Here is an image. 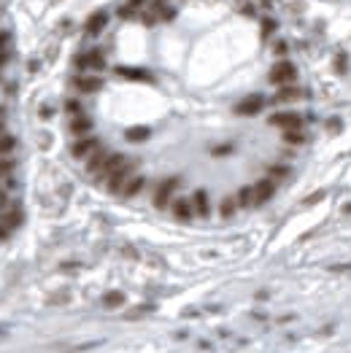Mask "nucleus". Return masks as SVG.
I'll use <instances>...</instances> for the list:
<instances>
[{"mask_svg": "<svg viewBox=\"0 0 351 353\" xmlns=\"http://www.w3.org/2000/svg\"><path fill=\"white\" fill-rule=\"evenodd\" d=\"M295 79H297V68L289 60H278L270 68V84H273V87H278V89L281 87H292Z\"/></svg>", "mask_w": 351, "mask_h": 353, "instance_id": "1", "label": "nucleus"}, {"mask_svg": "<svg viewBox=\"0 0 351 353\" xmlns=\"http://www.w3.org/2000/svg\"><path fill=\"white\" fill-rule=\"evenodd\" d=\"M130 175H132V162L125 159V162H122V165L108 175V189H111V192H119V194H122V189H125V184L130 181Z\"/></svg>", "mask_w": 351, "mask_h": 353, "instance_id": "2", "label": "nucleus"}, {"mask_svg": "<svg viewBox=\"0 0 351 353\" xmlns=\"http://www.w3.org/2000/svg\"><path fill=\"white\" fill-rule=\"evenodd\" d=\"M270 124L273 127H278V130H302V119L297 116L295 111H278V113H273L270 116Z\"/></svg>", "mask_w": 351, "mask_h": 353, "instance_id": "3", "label": "nucleus"}, {"mask_svg": "<svg viewBox=\"0 0 351 353\" xmlns=\"http://www.w3.org/2000/svg\"><path fill=\"white\" fill-rule=\"evenodd\" d=\"M178 184H181V181H178V178H168V181H162V184L157 186V194H154V205L159 208V211H162V208H168V205H170V197H173V192L178 189Z\"/></svg>", "mask_w": 351, "mask_h": 353, "instance_id": "4", "label": "nucleus"}, {"mask_svg": "<svg viewBox=\"0 0 351 353\" xmlns=\"http://www.w3.org/2000/svg\"><path fill=\"white\" fill-rule=\"evenodd\" d=\"M251 189H254V205H262V203H268V199L273 197V192H276V181L265 178V181H257Z\"/></svg>", "mask_w": 351, "mask_h": 353, "instance_id": "5", "label": "nucleus"}, {"mask_svg": "<svg viewBox=\"0 0 351 353\" xmlns=\"http://www.w3.org/2000/svg\"><path fill=\"white\" fill-rule=\"evenodd\" d=\"M262 106H265V100L260 94H251V97H246L235 106V113H241V116H254V113L262 111Z\"/></svg>", "mask_w": 351, "mask_h": 353, "instance_id": "6", "label": "nucleus"}, {"mask_svg": "<svg viewBox=\"0 0 351 353\" xmlns=\"http://www.w3.org/2000/svg\"><path fill=\"white\" fill-rule=\"evenodd\" d=\"M95 151H98V140L95 138H79L73 143V148H71V154L73 157H87V154H95Z\"/></svg>", "mask_w": 351, "mask_h": 353, "instance_id": "7", "label": "nucleus"}, {"mask_svg": "<svg viewBox=\"0 0 351 353\" xmlns=\"http://www.w3.org/2000/svg\"><path fill=\"white\" fill-rule=\"evenodd\" d=\"M103 87V81L98 79V75H79L76 79V89L84 92V94H92V92H98Z\"/></svg>", "mask_w": 351, "mask_h": 353, "instance_id": "8", "label": "nucleus"}, {"mask_svg": "<svg viewBox=\"0 0 351 353\" xmlns=\"http://www.w3.org/2000/svg\"><path fill=\"white\" fill-rule=\"evenodd\" d=\"M106 22H108V14H106V11L92 14V16L87 19V35H98L103 27H106Z\"/></svg>", "mask_w": 351, "mask_h": 353, "instance_id": "9", "label": "nucleus"}, {"mask_svg": "<svg viewBox=\"0 0 351 353\" xmlns=\"http://www.w3.org/2000/svg\"><path fill=\"white\" fill-rule=\"evenodd\" d=\"M195 208H192V199H176L173 203V216L181 218V221H186V218H192Z\"/></svg>", "mask_w": 351, "mask_h": 353, "instance_id": "10", "label": "nucleus"}, {"mask_svg": "<svg viewBox=\"0 0 351 353\" xmlns=\"http://www.w3.org/2000/svg\"><path fill=\"white\" fill-rule=\"evenodd\" d=\"M192 208L197 216H208V194L203 192V189H197V192L192 194Z\"/></svg>", "mask_w": 351, "mask_h": 353, "instance_id": "11", "label": "nucleus"}, {"mask_svg": "<svg viewBox=\"0 0 351 353\" xmlns=\"http://www.w3.org/2000/svg\"><path fill=\"white\" fill-rule=\"evenodd\" d=\"M89 130H92V121L87 116H73L71 119V132L73 135H87Z\"/></svg>", "mask_w": 351, "mask_h": 353, "instance_id": "12", "label": "nucleus"}, {"mask_svg": "<svg viewBox=\"0 0 351 353\" xmlns=\"http://www.w3.org/2000/svg\"><path fill=\"white\" fill-rule=\"evenodd\" d=\"M144 184H146V181L141 175H130V181L125 184V189H122V194H125V197H135L141 189H144Z\"/></svg>", "mask_w": 351, "mask_h": 353, "instance_id": "13", "label": "nucleus"}, {"mask_svg": "<svg viewBox=\"0 0 351 353\" xmlns=\"http://www.w3.org/2000/svg\"><path fill=\"white\" fill-rule=\"evenodd\" d=\"M19 221H22V213H19L16 208H11V211H8V208H6V211H3V216H0V224H3L6 230H11V226H16Z\"/></svg>", "mask_w": 351, "mask_h": 353, "instance_id": "14", "label": "nucleus"}, {"mask_svg": "<svg viewBox=\"0 0 351 353\" xmlns=\"http://www.w3.org/2000/svg\"><path fill=\"white\" fill-rule=\"evenodd\" d=\"M300 97V89L292 84V87H281L278 94H276V103H292V100H297Z\"/></svg>", "mask_w": 351, "mask_h": 353, "instance_id": "15", "label": "nucleus"}, {"mask_svg": "<svg viewBox=\"0 0 351 353\" xmlns=\"http://www.w3.org/2000/svg\"><path fill=\"white\" fill-rule=\"evenodd\" d=\"M116 73L125 75V79H132V81H149V73L138 70V68H116Z\"/></svg>", "mask_w": 351, "mask_h": 353, "instance_id": "16", "label": "nucleus"}, {"mask_svg": "<svg viewBox=\"0 0 351 353\" xmlns=\"http://www.w3.org/2000/svg\"><path fill=\"white\" fill-rule=\"evenodd\" d=\"M149 135H151L149 127H130V130L125 132V138H127L130 143H141V140H146Z\"/></svg>", "mask_w": 351, "mask_h": 353, "instance_id": "17", "label": "nucleus"}, {"mask_svg": "<svg viewBox=\"0 0 351 353\" xmlns=\"http://www.w3.org/2000/svg\"><path fill=\"white\" fill-rule=\"evenodd\" d=\"M235 199H238V208H254V189L251 186H243Z\"/></svg>", "mask_w": 351, "mask_h": 353, "instance_id": "18", "label": "nucleus"}, {"mask_svg": "<svg viewBox=\"0 0 351 353\" xmlns=\"http://www.w3.org/2000/svg\"><path fill=\"white\" fill-rule=\"evenodd\" d=\"M84 57H87V68H92V70H103V68H106V60H103L100 52H87Z\"/></svg>", "mask_w": 351, "mask_h": 353, "instance_id": "19", "label": "nucleus"}, {"mask_svg": "<svg viewBox=\"0 0 351 353\" xmlns=\"http://www.w3.org/2000/svg\"><path fill=\"white\" fill-rule=\"evenodd\" d=\"M284 140L289 146H300V143H306V135H302V130H287L284 132Z\"/></svg>", "mask_w": 351, "mask_h": 353, "instance_id": "20", "label": "nucleus"}, {"mask_svg": "<svg viewBox=\"0 0 351 353\" xmlns=\"http://www.w3.org/2000/svg\"><path fill=\"white\" fill-rule=\"evenodd\" d=\"M235 208H238V199H235V197H224L219 211H222V216H224V218H230V216L235 213Z\"/></svg>", "mask_w": 351, "mask_h": 353, "instance_id": "21", "label": "nucleus"}, {"mask_svg": "<svg viewBox=\"0 0 351 353\" xmlns=\"http://www.w3.org/2000/svg\"><path fill=\"white\" fill-rule=\"evenodd\" d=\"M14 146H16V140L11 135H0V157H8L14 151Z\"/></svg>", "mask_w": 351, "mask_h": 353, "instance_id": "22", "label": "nucleus"}, {"mask_svg": "<svg viewBox=\"0 0 351 353\" xmlns=\"http://www.w3.org/2000/svg\"><path fill=\"white\" fill-rule=\"evenodd\" d=\"M141 3H144V0H130V3H127L125 8H119V16H125V19H130L132 14H135V8H141Z\"/></svg>", "mask_w": 351, "mask_h": 353, "instance_id": "23", "label": "nucleus"}, {"mask_svg": "<svg viewBox=\"0 0 351 353\" xmlns=\"http://www.w3.org/2000/svg\"><path fill=\"white\" fill-rule=\"evenodd\" d=\"M159 19V3L157 6H151L149 11H144V24H154Z\"/></svg>", "mask_w": 351, "mask_h": 353, "instance_id": "24", "label": "nucleus"}, {"mask_svg": "<svg viewBox=\"0 0 351 353\" xmlns=\"http://www.w3.org/2000/svg\"><path fill=\"white\" fill-rule=\"evenodd\" d=\"M287 175H289V167H287V165H273V167H270V178H273V181L287 178Z\"/></svg>", "mask_w": 351, "mask_h": 353, "instance_id": "25", "label": "nucleus"}, {"mask_svg": "<svg viewBox=\"0 0 351 353\" xmlns=\"http://www.w3.org/2000/svg\"><path fill=\"white\" fill-rule=\"evenodd\" d=\"M65 111H68L71 116H81V103L79 100H68L65 103Z\"/></svg>", "mask_w": 351, "mask_h": 353, "instance_id": "26", "label": "nucleus"}, {"mask_svg": "<svg viewBox=\"0 0 351 353\" xmlns=\"http://www.w3.org/2000/svg\"><path fill=\"white\" fill-rule=\"evenodd\" d=\"M11 170H14V162L8 157H0V175H8Z\"/></svg>", "mask_w": 351, "mask_h": 353, "instance_id": "27", "label": "nucleus"}, {"mask_svg": "<svg viewBox=\"0 0 351 353\" xmlns=\"http://www.w3.org/2000/svg\"><path fill=\"white\" fill-rule=\"evenodd\" d=\"M176 16V8H162V6H159V19H165V22H170V19H173Z\"/></svg>", "mask_w": 351, "mask_h": 353, "instance_id": "28", "label": "nucleus"}, {"mask_svg": "<svg viewBox=\"0 0 351 353\" xmlns=\"http://www.w3.org/2000/svg\"><path fill=\"white\" fill-rule=\"evenodd\" d=\"M273 30H276V22H270V19H265V22H262V35L268 38Z\"/></svg>", "mask_w": 351, "mask_h": 353, "instance_id": "29", "label": "nucleus"}, {"mask_svg": "<svg viewBox=\"0 0 351 353\" xmlns=\"http://www.w3.org/2000/svg\"><path fill=\"white\" fill-rule=\"evenodd\" d=\"M122 302V294H108L106 297V308H113V305H119Z\"/></svg>", "mask_w": 351, "mask_h": 353, "instance_id": "30", "label": "nucleus"}, {"mask_svg": "<svg viewBox=\"0 0 351 353\" xmlns=\"http://www.w3.org/2000/svg\"><path fill=\"white\" fill-rule=\"evenodd\" d=\"M241 14H246V16H254V6H249V3H246V6H241Z\"/></svg>", "mask_w": 351, "mask_h": 353, "instance_id": "31", "label": "nucleus"}, {"mask_svg": "<svg viewBox=\"0 0 351 353\" xmlns=\"http://www.w3.org/2000/svg\"><path fill=\"white\" fill-rule=\"evenodd\" d=\"M335 65H338V68H340V70H346V57H343V54H340V57H338V60H335Z\"/></svg>", "mask_w": 351, "mask_h": 353, "instance_id": "32", "label": "nucleus"}, {"mask_svg": "<svg viewBox=\"0 0 351 353\" xmlns=\"http://www.w3.org/2000/svg\"><path fill=\"white\" fill-rule=\"evenodd\" d=\"M3 116H6V111L0 108V132H3Z\"/></svg>", "mask_w": 351, "mask_h": 353, "instance_id": "33", "label": "nucleus"}]
</instances>
